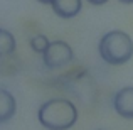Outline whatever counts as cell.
<instances>
[{
    "instance_id": "7a4b0ae2",
    "label": "cell",
    "mask_w": 133,
    "mask_h": 130,
    "mask_svg": "<svg viewBox=\"0 0 133 130\" xmlns=\"http://www.w3.org/2000/svg\"><path fill=\"white\" fill-rule=\"evenodd\" d=\"M98 52L110 66L127 64L133 58V39L123 30H110L99 39Z\"/></svg>"
},
{
    "instance_id": "ba28073f",
    "label": "cell",
    "mask_w": 133,
    "mask_h": 130,
    "mask_svg": "<svg viewBox=\"0 0 133 130\" xmlns=\"http://www.w3.org/2000/svg\"><path fill=\"white\" fill-rule=\"evenodd\" d=\"M49 42H51V41H49L47 37L44 36V34H37V36L30 37L29 46H30V49H32L34 52H37V54H41V56H42L44 52H45V49H47Z\"/></svg>"
},
{
    "instance_id": "277c9868",
    "label": "cell",
    "mask_w": 133,
    "mask_h": 130,
    "mask_svg": "<svg viewBox=\"0 0 133 130\" xmlns=\"http://www.w3.org/2000/svg\"><path fill=\"white\" fill-rule=\"evenodd\" d=\"M111 105H113V110L116 112L121 118L133 120V86L120 88V90L113 95Z\"/></svg>"
},
{
    "instance_id": "7c38bea8",
    "label": "cell",
    "mask_w": 133,
    "mask_h": 130,
    "mask_svg": "<svg viewBox=\"0 0 133 130\" xmlns=\"http://www.w3.org/2000/svg\"><path fill=\"white\" fill-rule=\"evenodd\" d=\"M98 130H103V128H98Z\"/></svg>"
},
{
    "instance_id": "52a82bcc",
    "label": "cell",
    "mask_w": 133,
    "mask_h": 130,
    "mask_svg": "<svg viewBox=\"0 0 133 130\" xmlns=\"http://www.w3.org/2000/svg\"><path fill=\"white\" fill-rule=\"evenodd\" d=\"M15 49H17V42L14 34L10 30L0 27V59L12 56L15 52Z\"/></svg>"
},
{
    "instance_id": "8992f818",
    "label": "cell",
    "mask_w": 133,
    "mask_h": 130,
    "mask_svg": "<svg viewBox=\"0 0 133 130\" xmlns=\"http://www.w3.org/2000/svg\"><path fill=\"white\" fill-rule=\"evenodd\" d=\"M52 10L61 19H72L81 12L83 0H52Z\"/></svg>"
},
{
    "instance_id": "5b68a950",
    "label": "cell",
    "mask_w": 133,
    "mask_h": 130,
    "mask_svg": "<svg viewBox=\"0 0 133 130\" xmlns=\"http://www.w3.org/2000/svg\"><path fill=\"white\" fill-rule=\"evenodd\" d=\"M17 100L7 88H0V125L10 122L15 117Z\"/></svg>"
},
{
    "instance_id": "6da1fadb",
    "label": "cell",
    "mask_w": 133,
    "mask_h": 130,
    "mask_svg": "<svg viewBox=\"0 0 133 130\" xmlns=\"http://www.w3.org/2000/svg\"><path fill=\"white\" fill-rule=\"evenodd\" d=\"M78 108L68 98H49L37 110V120L47 130H69L78 122Z\"/></svg>"
},
{
    "instance_id": "9c48e42d",
    "label": "cell",
    "mask_w": 133,
    "mask_h": 130,
    "mask_svg": "<svg viewBox=\"0 0 133 130\" xmlns=\"http://www.w3.org/2000/svg\"><path fill=\"white\" fill-rule=\"evenodd\" d=\"M91 5H104V3L108 2V0H88Z\"/></svg>"
},
{
    "instance_id": "30bf717a",
    "label": "cell",
    "mask_w": 133,
    "mask_h": 130,
    "mask_svg": "<svg viewBox=\"0 0 133 130\" xmlns=\"http://www.w3.org/2000/svg\"><path fill=\"white\" fill-rule=\"evenodd\" d=\"M39 3H44V5H51L52 3V0H37Z\"/></svg>"
},
{
    "instance_id": "3957f363",
    "label": "cell",
    "mask_w": 133,
    "mask_h": 130,
    "mask_svg": "<svg viewBox=\"0 0 133 130\" xmlns=\"http://www.w3.org/2000/svg\"><path fill=\"white\" fill-rule=\"evenodd\" d=\"M72 59H74V52L66 41H51L42 54V64L47 69H59L72 63Z\"/></svg>"
},
{
    "instance_id": "8fae6325",
    "label": "cell",
    "mask_w": 133,
    "mask_h": 130,
    "mask_svg": "<svg viewBox=\"0 0 133 130\" xmlns=\"http://www.w3.org/2000/svg\"><path fill=\"white\" fill-rule=\"evenodd\" d=\"M121 3H133V0H120Z\"/></svg>"
}]
</instances>
